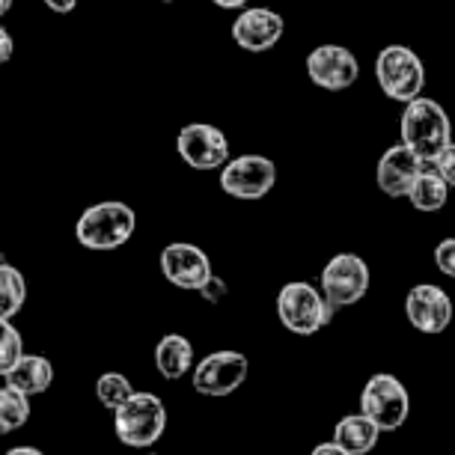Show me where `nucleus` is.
<instances>
[{"instance_id": "4468645a", "label": "nucleus", "mask_w": 455, "mask_h": 455, "mask_svg": "<svg viewBox=\"0 0 455 455\" xmlns=\"http://www.w3.org/2000/svg\"><path fill=\"white\" fill-rule=\"evenodd\" d=\"M286 33V21L280 12L268 10V6H253V10H242L233 21V39L238 48L251 51V54H265L271 51Z\"/></svg>"}, {"instance_id": "6e6552de", "label": "nucleus", "mask_w": 455, "mask_h": 455, "mask_svg": "<svg viewBox=\"0 0 455 455\" xmlns=\"http://www.w3.org/2000/svg\"><path fill=\"white\" fill-rule=\"evenodd\" d=\"M277 182V164L265 156H238L220 167V191L235 200H262Z\"/></svg>"}, {"instance_id": "f257e3e1", "label": "nucleus", "mask_w": 455, "mask_h": 455, "mask_svg": "<svg viewBox=\"0 0 455 455\" xmlns=\"http://www.w3.org/2000/svg\"><path fill=\"white\" fill-rule=\"evenodd\" d=\"M399 137L423 164H435L441 152L452 143V123L443 105L419 96L408 101L399 116Z\"/></svg>"}, {"instance_id": "f03ea898", "label": "nucleus", "mask_w": 455, "mask_h": 455, "mask_svg": "<svg viewBox=\"0 0 455 455\" xmlns=\"http://www.w3.org/2000/svg\"><path fill=\"white\" fill-rule=\"evenodd\" d=\"M137 214L128 203L108 200L90 205L75 223V238L87 251H116L134 235Z\"/></svg>"}, {"instance_id": "6ab92c4d", "label": "nucleus", "mask_w": 455, "mask_h": 455, "mask_svg": "<svg viewBox=\"0 0 455 455\" xmlns=\"http://www.w3.org/2000/svg\"><path fill=\"white\" fill-rule=\"evenodd\" d=\"M446 196H450V185H446V179L437 173V170H423V173L417 176L414 188H411L408 200L417 212L432 214V212L443 209Z\"/></svg>"}, {"instance_id": "9b49d317", "label": "nucleus", "mask_w": 455, "mask_h": 455, "mask_svg": "<svg viewBox=\"0 0 455 455\" xmlns=\"http://www.w3.org/2000/svg\"><path fill=\"white\" fill-rule=\"evenodd\" d=\"M307 78L319 90L342 92L360 78V60L346 45H319L307 54Z\"/></svg>"}, {"instance_id": "7c9ffc66", "label": "nucleus", "mask_w": 455, "mask_h": 455, "mask_svg": "<svg viewBox=\"0 0 455 455\" xmlns=\"http://www.w3.org/2000/svg\"><path fill=\"white\" fill-rule=\"evenodd\" d=\"M6 455H45V452L36 450V446H15V450H10Z\"/></svg>"}, {"instance_id": "c85d7f7f", "label": "nucleus", "mask_w": 455, "mask_h": 455, "mask_svg": "<svg viewBox=\"0 0 455 455\" xmlns=\"http://www.w3.org/2000/svg\"><path fill=\"white\" fill-rule=\"evenodd\" d=\"M310 455H355V452H348L346 446H339L337 441H328V443H319Z\"/></svg>"}, {"instance_id": "9d476101", "label": "nucleus", "mask_w": 455, "mask_h": 455, "mask_svg": "<svg viewBox=\"0 0 455 455\" xmlns=\"http://www.w3.org/2000/svg\"><path fill=\"white\" fill-rule=\"evenodd\" d=\"M176 152L191 170H220L229 161V140L218 125L191 123L179 132Z\"/></svg>"}, {"instance_id": "c756f323", "label": "nucleus", "mask_w": 455, "mask_h": 455, "mask_svg": "<svg viewBox=\"0 0 455 455\" xmlns=\"http://www.w3.org/2000/svg\"><path fill=\"white\" fill-rule=\"evenodd\" d=\"M218 10H244L247 6V0H212Z\"/></svg>"}, {"instance_id": "f3484780", "label": "nucleus", "mask_w": 455, "mask_h": 455, "mask_svg": "<svg viewBox=\"0 0 455 455\" xmlns=\"http://www.w3.org/2000/svg\"><path fill=\"white\" fill-rule=\"evenodd\" d=\"M156 369L167 381H179L182 375L194 372L191 339L182 337V333H167V337H161L156 346Z\"/></svg>"}, {"instance_id": "1a4fd4ad", "label": "nucleus", "mask_w": 455, "mask_h": 455, "mask_svg": "<svg viewBox=\"0 0 455 455\" xmlns=\"http://www.w3.org/2000/svg\"><path fill=\"white\" fill-rule=\"evenodd\" d=\"M369 291V265L357 253H337L322 268V295L331 307H351Z\"/></svg>"}, {"instance_id": "f8f14e48", "label": "nucleus", "mask_w": 455, "mask_h": 455, "mask_svg": "<svg viewBox=\"0 0 455 455\" xmlns=\"http://www.w3.org/2000/svg\"><path fill=\"white\" fill-rule=\"evenodd\" d=\"M161 271L176 289L185 291H200L214 277L209 253L188 242H173L161 251Z\"/></svg>"}, {"instance_id": "bb28decb", "label": "nucleus", "mask_w": 455, "mask_h": 455, "mask_svg": "<svg viewBox=\"0 0 455 455\" xmlns=\"http://www.w3.org/2000/svg\"><path fill=\"white\" fill-rule=\"evenodd\" d=\"M223 291H227V286H223V280L212 277V280L200 289V295H203L205 300H212V304H218V300L223 298Z\"/></svg>"}, {"instance_id": "20e7f679", "label": "nucleus", "mask_w": 455, "mask_h": 455, "mask_svg": "<svg viewBox=\"0 0 455 455\" xmlns=\"http://www.w3.org/2000/svg\"><path fill=\"white\" fill-rule=\"evenodd\" d=\"M337 307L328 304L322 289L310 286L304 280H291L277 291V315L283 328L298 333V337H313L324 324H331Z\"/></svg>"}, {"instance_id": "39448f33", "label": "nucleus", "mask_w": 455, "mask_h": 455, "mask_svg": "<svg viewBox=\"0 0 455 455\" xmlns=\"http://www.w3.org/2000/svg\"><path fill=\"white\" fill-rule=\"evenodd\" d=\"M114 432L125 446H152L167 432V408L152 393H134L123 408L114 411Z\"/></svg>"}, {"instance_id": "2f4dec72", "label": "nucleus", "mask_w": 455, "mask_h": 455, "mask_svg": "<svg viewBox=\"0 0 455 455\" xmlns=\"http://www.w3.org/2000/svg\"><path fill=\"white\" fill-rule=\"evenodd\" d=\"M10 10H12V0H0V19H4Z\"/></svg>"}, {"instance_id": "423d86ee", "label": "nucleus", "mask_w": 455, "mask_h": 455, "mask_svg": "<svg viewBox=\"0 0 455 455\" xmlns=\"http://www.w3.org/2000/svg\"><path fill=\"white\" fill-rule=\"evenodd\" d=\"M360 414H366L381 432H396L411 414V396L396 375L378 372L360 393Z\"/></svg>"}, {"instance_id": "2eb2a0df", "label": "nucleus", "mask_w": 455, "mask_h": 455, "mask_svg": "<svg viewBox=\"0 0 455 455\" xmlns=\"http://www.w3.org/2000/svg\"><path fill=\"white\" fill-rule=\"evenodd\" d=\"M419 173H423V161L399 140L396 146H390V149L378 158L375 182L381 188V194L393 196V200H408L411 188H414Z\"/></svg>"}, {"instance_id": "0eeeda50", "label": "nucleus", "mask_w": 455, "mask_h": 455, "mask_svg": "<svg viewBox=\"0 0 455 455\" xmlns=\"http://www.w3.org/2000/svg\"><path fill=\"white\" fill-rule=\"evenodd\" d=\"M247 372H251V363L242 351H212L205 355L200 363L194 366L191 372V384L200 396H233V393L247 381Z\"/></svg>"}, {"instance_id": "4be33fe9", "label": "nucleus", "mask_w": 455, "mask_h": 455, "mask_svg": "<svg viewBox=\"0 0 455 455\" xmlns=\"http://www.w3.org/2000/svg\"><path fill=\"white\" fill-rule=\"evenodd\" d=\"M96 396L108 411H119L134 396V387L123 372H105L96 381Z\"/></svg>"}, {"instance_id": "393cba45", "label": "nucleus", "mask_w": 455, "mask_h": 455, "mask_svg": "<svg viewBox=\"0 0 455 455\" xmlns=\"http://www.w3.org/2000/svg\"><path fill=\"white\" fill-rule=\"evenodd\" d=\"M435 170L446 179V185L455 188V140L441 152V158L435 161Z\"/></svg>"}, {"instance_id": "dca6fc26", "label": "nucleus", "mask_w": 455, "mask_h": 455, "mask_svg": "<svg viewBox=\"0 0 455 455\" xmlns=\"http://www.w3.org/2000/svg\"><path fill=\"white\" fill-rule=\"evenodd\" d=\"M4 381L6 387L19 390L24 396H39L54 384V366L42 355H21L19 363L4 375Z\"/></svg>"}, {"instance_id": "cd10ccee", "label": "nucleus", "mask_w": 455, "mask_h": 455, "mask_svg": "<svg viewBox=\"0 0 455 455\" xmlns=\"http://www.w3.org/2000/svg\"><path fill=\"white\" fill-rule=\"evenodd\" d=\"M42 4L48 6L51 12H57V15H68L78 6V0H42Z\"/></svg>"}, {"instance_id": "f704fd0d", "label": "nucleus", "mask_w": 455, "mask_h": 455, "mask_svg": "<svg viewBox=\"0 0 455 455\" xmlns=\"http://www.w3.org/2000/svg\"><path fill=\"white\" fill-rule=\"evenodd\" d=\"M152 455H158V452H152Z\"/></svg>"}, {"instance_id": "aec40b11", "label": "nucleus", "mask_w": 455, "mask_h": 455, "mask_svg": "<svg viewBox=\"0 0 455 455\" xmlns=\"http://www.w3.org/2000/svg\"><path fill=\"white\" fill-rule=\"evenodd\" d=\"M28 300V280L10 262H0V319H12Z\"/></svg>"}, {"instance_id": "412c9836", "label": "nucleus", "mask_w": 455, "mask_h": 455, "mask_svg": "<svg viewBox=\"0 0 455 455\" xmlns=\"http://www.w3.org/2000/svg\"><path fill=\"white\" fill-rule=\"evenodd\" d=\"M30 419V396L24 393L4 387L0 390V435H10L15 428L28 426Z\"/></svg>"}, {"instance_id": "72a5a7b5", "label": "nucleus", "mask_w": 455, "mask_h": 455, "mask_svg": "<svg viewBox=\"0 0 455 455\" xmlns=\"http://www.w3.org/2000/svg\"><path fill=\"white\" fill-rule=\"evenodd\" d=\"M0 262H4V256H0Z\"/></svg>"}, {"instance_id": "a878e982", "label": "nucleus", "mask_w": 455, "mask_h": 455, "mask_svg": "<svg viewBox=\"0 0 455 455\" xmlns=\"http://www.w3.org/2000/svg\"><path fill=\"white\" fill-rule=\"evenodd\" d=\"M12 51H15V42L10 36V30L0 24V66H6L12 60Z\"/></svg>"}, {"instance_id": "a211bd4d", "label": "nucleus", "mask_w": 455, "mask_h": 455, "mask_svg": "<svg viewBox=\"0 0 455 455\" xmlns=\"http://www.w3.org/2000/svg\"><path fill=\"white\" fill-rule=\"evenodd\" d=\"M378 435H381V428H378L366 414L342 417L337 423V428H333V441H337L339 446H346V450L355 452V455L372 452L375 443H378Z\"/></svg>"}, {"instance_id": "5701e85b", "label": "nucleus", "mask_w": 455, "mask_h": 455, "mask_svg": "<svg viewBox=\"0 0 455 455\" xmlns=\"http://www.w3.org/2000/svg\"><path fill=\"white\" fill-rule=\"evenodd\" d=\"M24 355V339L10 319H0V378L19 363Z\"/></svg>"}, {"instance_id": "7ed1b4c3", "label": "nucleus", "mask_w": 455, "mask_h": 455, "mask_svg": "<svg viewBox=\"0 0 455 455\" xmlns=\"http://www.w3.org/2000/svg\"><path fill=\"white\" fill-rule=\"evenodd\" d=\"M375 81L390 101L408 105L423 96L426 87V66L414 48L387 45L375 57Z\"/></svg>"}, {"instance_id": "473e14b6", "label": "nucleus", "mask_w": 455, "mask_h": 455, "mask_svg": "<svg viewBox=\"0 0 455 455\" xmlns=\"http://www.w3.org/2000/svg\"><path fill=\"white\" fill-rule=\"evenodd\" d=\"M158 4H176V0H158Z\"/></svg>"}, {"instance_id": "b1692460", "label": "nucleus", "mask_w": 455, "mask_h": 455, "mask_svg": "<svg viewBox=\"0 0 455 455\" xmlns=\"http://www.w3.org/2000/svg\"><path fill=\"white\" fill-rule=\"evenodd\" d=\"M435 265L443 277L455 280V238H443V242L435 247Z\"/></svg>"}, {"instance_id": "ddd939ff", "label": "nucleus", "mask_w": 455, "mask_h": 455, "mask_svg": "<svg viewBox=\"0 0 455 455\" xmlns=\"http://www.w3.org/2000/svg\"><path fill=\"white\" fill-rule=\"evenodd\" d=\"M452 300L450 295L435 286V283H419L408 291L405 298V315L408 322L414 324L419 333H428V337H437L452 324Z\"/></svg>"}]
</instances>
